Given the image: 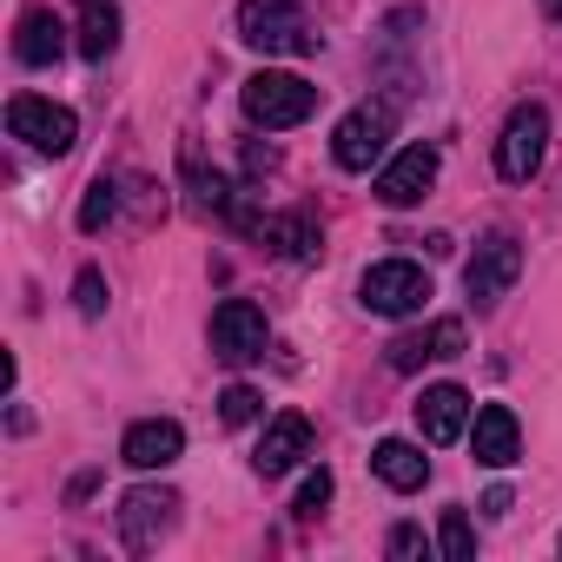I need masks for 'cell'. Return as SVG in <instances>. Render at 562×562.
<instances>
[{
    "mask_svg": "<svg viewBox=\"0 0 562 562\" xmlns=\"http://www.w3.org/2000/svg\"><path fill=\"white\" fill-rule=\"evenodd\" d=\"M238 41L258 54H318V34L299 0H238Z\"/></svg>",
    "mask_w": 562,
    "mask_h": 562,
    "instance_id": "6da1fadb",
    "label": "cell"
},
{
    "mask_svg": "<svg viewBox=\"0 0 562 562\" xmlns=\"http://www.w3.org/2000/svg\"><path fill=\"white\" fill-rule=\"evenodd\" d=\"M245 120L251 126H265V133H285V126H305L312 113H318V87L312 80H299V74H251L245 80Z\"/></svg>",
    "mask_w": 562,
    "mask_h": 562,
    "instance_id": "7a4b0ae2",
    "label": "cell"
},
{
    "mask_svg": "<svg viewBox=\"0 0 562 562\" xmlns=\"http://www.w3.org/2000/svg\"><path fill=\"white\" fill-rule=\"evenodd\" d=\"M542 153H549V113L536 100H522L509 120H503V139H496V172L509 186H529L542 172Z\"/></svg>",
    "mask_w": 562,
    "mask_h": 562,
    "instance_id": "3957f363",
    "label": "cell"
},
{
    "mask_svg": "<svg viewBox=\"0 0 562 562\" xmlns=\"http://www.w3.org/2000/svg\"><path fill=\"white\" fill-rule=\"evenodd\" d=\"M358 299H364V312H378V318H411V312H424V299H430V278H424V265H411V258H384V265L364 271Z\"/></svg>",
    "mask_w": 562,
    "mask_h": 562,
    "instance_id": "277c9868",
    "label": "cell"
},
{
    "mask_svg": "<svg viewBox=\"0 0 562 562\" xmlns=\"http://www.w3.org/2000/svg\"><path fill=\"white\" fill-rule=\"evenodd\" d=\"M516 278H522V245H516V232H490V238L476 245V258L463 265V285H470L476 305H503Z\"/></svg>",
    "mask_w": 562,
    "mask_h": 562,
    "instance_id": "5b68a950",
    "label": "cell"
},
{
    "mask_svg": "<svg viewBox=\"0 0 562 562\" xmlns=\"http://www.w3.org/2000/svg\"><path fill=\"white\" fill-rule=\"evenodd\" d=\"M8 133L60 159V153H67V146L80 139V120H74L67 106H54V100H41V93H14V100H8Z\"/></svg>",
    "mask_w": 562,
    "mask_h": 562,
    "instance_id": "8992f818",
    "label": "cell"
},
{
    "mask_svg": "<svg viewBox=\"0 0 562 562\" xmlns=\"http://www.w3.org/2000/svg\"><path fill=\"white\" fill-rule=\"evenodd\" d=\"M384 146H391V106H358V113H345L338 133H331V159H338L345 172H371V166L384 159Z\"/></svg>",
    "mask_w": 562,
    "mask_h": 562,
    "instance_id": "52a82bcc",
    "label": "cell"
},
{
    "mask_svg": "<svg viewBox=\"0 0 562 562\" xmlns=\"http://www.w3.org/2000/svg\"><path fill=\"white\" fill-rule=\"evenodd\" d=\"M212 358L218 364H251L265 358V312L251 299H225L212 312Z\"/></svg>",
    "mask_w": 562,
    "mask_h": 562,
    "instance_id": "ba28073f",
    "label": "cell"
},
{
    "mask_svg": "<svg viewBox=\"0 0 562 562\" xmlns=\"http://www.w3.org/2000/svg\"><path fill=\"white\" fill-rule=\"evenodd\" d=\"M312 457V417L305 411H278L271 424H265V437H258V476H285V470H299Z\"/></svg>",
    "mask_w": 562,
    "mask_h": 562,
    "instance_id": "9c48e42d",
    "label": "cell"
},
{
    "mask_svg": "<svg viewBox=\"0 0 562 562\" xmlns=\"http://www.w3.org/2000/svg\"><path fill=\"white\" fill-rule=\"evenodd\" d=\"M437 186V146H404L384 172H378V199L384 205H417Z\"/></svg>",
    "mask_w": 562,
    "mask_h": 562,
    "instance_id": "30bf717a",
    "label": "cell"
},
{
    "mask_svg": "<svg viewBox=\"0 0 562 562\" xmlns=\"http://www.w3.org/2000/svg\"><path fill=\"white\" fill-rule=\"evenodd\" d=\"M470 450L483 470H509L522 457V430H516V411L509 404H483L476 411V430H470Z\"/></svg>",
    "mask_w": 562,
    "mask_h": 562,
    "instance_id": "8fae6325",
    "label": "cell"
},
{
    "mask_svg": "<svg viewBox=\"0 0 562 562\" xmlns=\"http://www.w3.org/2000/svg\"><path fill=\"white\" fill-rule=\"evenodd\" d=\"M172 509H179L172 490H133V496L120 503V536H126V549H153V542L172 529Z\"/></svg>",
    "mask_w": 562,
    "mask_h": 562,
    "instance_id": "7c38bea8",
    "label": "cell"
},
{
    "mask_svg": "<svg viewBox=\"0 0 562 562\" xmlns=\"http://www.w3.org/2000/svg\"><path fill=\"white\" fill-rule=\"evenodd\" d=\"M258 238L278 251V258H299V265H312L318 251H325V225H318V212H278V218H258Z\"/></svg>",
    "mask_w": 562,
    "mask_h": 562,
    "instance_id": "4fadbf2b",
    "label": "cell"
},
{
    "mask_svg": "<svg viewBox=\"0 0 562 562\" xmlns=\"http://www.w3.org/2000/svg\"><path fill=\"white\" fill-rule=\"evenodd\" d=\"M417 430H424V443H457L463 430H470V397L457 391V384H430L417 404Z\"/></svg>",
    "mask_w": 562,
    "mask_h": 562,
    "instance_id": "5bb4252c",
    "label": "cell"
},
{
    "mask_svg": "<svg viewBox=\"0 0 562 562\" xmlns=\"http://www.w3.org/2000/svg\"><path fill=\"white\" fill-rule=\"evenodd\" d=\"M179 450H186V430H179L172 417H146V424L126 430L120 463H133V470H166V463H179Z\"/></svg>",
    "mask_w": 562,
    "mask_h": 562,
    "instance_id": "9a60e30c",
    "label": "cell"
},
{
    "mask_svg": "<svg viewBox=\"0 0 562 562\" xmlns=\"http://www.w3.org/2000/svg\"><path fill=\"white\" fill-rule=\"evenodd\" d=\"M14 54H21L27 67H54V60L67 54V27H60L47 8H27L21 27H14Z\"/></svg>",
    "mask_w": 562,
    "mask_h": 562,
    "instance_id": "2e32d148",
    "label": "cell"
},
{
    "mask_svg": "<svg viewBox=\"0 0 562 562\" xmlns=\"http://www.w3.org/2000/svg\"><path fill=\"white\" fill-rule=\"evenodd\" d=\"M371 470H378L391 490H404V496L430 483V457H424L417 443H404V437H384V443L371 450Z\"/></svg>",
    "mask_w": 562,
    "mask_h": 562,
    "instance_id": "e0dca14e",
    "label": "cell"
},
{
    "mask_svg": "<svg viewBox=\"0 0 562 562\" xmlns=\"http://www.w3.org/2000/svg\"><path fill=\"white\" fill-rule=\"evenodd\" d=\"M113 47H120V8L113 0H80V54L106 60Z\"/></svg>",
    "mask_w": 562,
    "mask_h": 562,
    "instance_id": "ac0fdd59",
    "label": "cell"
},
{
    "mask_svg": "<svg viewBox=\"0 0 562 562\" xmlns=\"http://www.w3.org/2000/svg\"><path fill=\"white\" fill-rule=\"evenodd\" d=\"M113 212H120V186H113V179L100 172V179L87 186V199H80V232H100V225H106Z\"/></svg>",
    "mask_w": 562,
    "mask_h": 562,
    "instance_id": "d6986e66",
    "label": "cell"
},
{
    "mask_svg": "<svg viewBox=\"0 0 562 562\" xmlns=\"http://www.w3.org/2000/svg\"><path fill=\"white\" fill-rule=\"evenodd\" d=\"M437 542H443V555H450V562H470V555H476V529H470V516H463V509H443Z\"/></svg>",
    "mask_w": 562,
    "mask_h": 562,
    "instance_id": "ffe728a7",
    "label": "cell"
},
{
    "mask_svg": "<svg viewBox=\"0 0 562 562\" xmlns=\"http://www.w3.org/2000/svg\"><path fill=\"white\" fill-rule=\"evenodd\" d=\"M417 338H424V358H463V345H470V338H463V318H437V325L417 331Z\"/></svg>",
    "mask_w": 562,
    "mask_h": 562,
    "instance_id": "44dd1931",
    "label": "cell"
},
{
    "mask_svg": "<svg viewBox=\"0 0 562 562\" xmlns=\"http://www.w3.org/2000/svg\"><path fill=\"white\" fill-rule=\"evenodd\" d=\"M258 411H265V397H258L251 384H232V391L218 397V417H225V424H251Z\"/></svg>",
    "mask_w": 562,
    "mask_h": 562,
    "instance_id": "7402d4cb",
    "label": "cell"
},
{
    "mask_svg": "<svg viewBox=\"0 0 562 562\" xmlns=\"http://www.w3.org/2000/svg\"><path fill=\"white\" fill-rule=\"evenodd\" d=\"M325 503H331V470H312V476L299 483V503H292V509H299V516L312 522V516H318Z\"/></svg>",
    "mask_w": 562,
    "mask_h": 562,
    "instance_id": "603a6c76",
    "label": "cell"
},
{
    "mask_svg": "<svg viewBox=\"0 0 562 562\" xmlns=\"http://www.w3.org/2000/svg\"><path fill=\"white\" fill-rule=\"evenodd\" d=\"M74 299H80V312H87V318H100V312H106V278H100L93 265L80 271V285H74Z\"/></svg>",
    "mask_w": 562,
    "mask_h": 562,
    "instance_id": "cb8c5ba5",
    "label": "cell"
},
{
    "mask_svg": "<svg viewBox=\"0 0 562 562\" xmlns=\"http://www.w3.org/2000/svg\"><path fill=\"white\" fill-rule=\"evenodd\" d=\"M391 555H397V562H404V555H424V529H417V522H397V529H391Z\"/></svg>",
    "mask_w": 562,
    "mask_h": 562,
    "instance_id": "d4e9b609",
    "label": "cell"
},
{
    "mask_svg": "<svg viewBox=\"0 0 562 562\" xmlns=\"http://www.w3.org/2000/svg\"><path fill=\"white\" fill-rule=\"evenodd\" d=\"M542 14H549V21H562V0H542Z\"/></svg>",
    "mask_w": 562,
    "mask_h": 562,
    "instance_id": "484cf974",
    "label": "cell"
}]
</instances>
